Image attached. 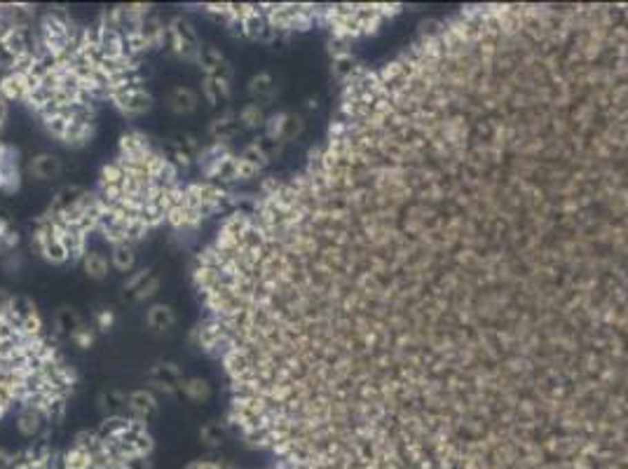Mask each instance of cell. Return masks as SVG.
I'll list each match as a JSON object with an SVG mask.
<instances>
[{
    "mask_svg": "<svg viewBox=\"0 0 628 469\" xmlns=\"http://www.w3.org/2000/svg\"><path fill=\"white\" fill-rule=\"evenodd\" d=\"M66 366L38 312L0 310V420L14 406H43Z\"/></svg>",
    "mask_w": 628,
    "mask_h": 469,
    "instance_id": "obj_1",
    "label": "cell"
},
{
    "mask_svg": "<svg viewBox=\"0 0 628 469\" xmlns=\"http://www.w3.org/2000/svg\"><path fill=\"white\" fill-rule=\"evenodd\" d=\"M167 47L176 59L195 64L202 40H199L195 26L186 17H171L167 23Z\"/></svg>",
    "mask_w": 628,
    "mask_h": 469,
    "instance_id": "obj_2",
    "label": "cell"
},
{
    "mask_svg": "<svg viewBox=\"0 0 628 469\" xmlns=\"http://www.w3.org/2000/svg\"><path fill=\"white\" fill-rule=\"evenodd\" d=\"M108 101L122 113L124 117H132V120L150 113L153 106H155V99H153V94L144 87V82L132 85V87H124V90L110 94Z\"/></svg>",
    "mask_w": 628,
    "mask_h": 469,
    "instance_id": "obj_3",
    "label": "cell"
},
{
    "mask_svg": "<svg viewBox=\"0 0 628 469\" xmlns=\"http://www.w3.org/2000/svg\"><path fill=\"white\" fill-rule=\"evenodd\" d=\"M148 380H150V385L155 390L164 392L167 396H174L176 392H181V385L186 378H183L179 364H174V361H157L148 371Z\"/></svg>",
    "mask_w": 628,
    "mask_h": 469,
    "instance_id": "obj_4",
    "label": "cell"
},
{
    "mask_svg": "<svg viewBox=\"0 0 628 469\" xmlns=\"http://www.w3.org/2000/svg\"><path fill=\"white\" fill-rule=\"evenodd\" d=\"M202 94L211 106H218L221 101L233 97V66H223L218 73L204 75L202 78Z\"/></svg>",
    "mask_w": 628,
    "mask_h": 469,
    "instance_id": "obj_5",
    "label": "cell"
},
{
    "mask_svg": "<svg viewBox=\"0 0 628 469\" xmlns=\"http://www.w3.org/2000/svg\"><path fill=\"white\" fill-rule=\"evenodd\" d=\"M124 408H127L129 418L144 420V423H150V420L159 413L157 396L153 394L150 390H134V392H129Z\"/></svg>",
    "mask_w": 628,
    "mask_h": 469,
    "instance_id": "obj_6",
    "label": "cell"
},
{
    "mask_svg": "<svg viewBox=\"0 0 628 469\" xmlns=\"http://www.w3.org/2000/svg\"><path fill=\"white\" fill-rule=\"evenodd\" d=\"M26 174L35 181H52L63 174V160L55 153H38L26 162Z\"/></svg>",
    "mask_w": 628,
    "mask_h": 469,
    "instance_id": "obj_7",
    "label": "cell"
},
{
    "mask_svg": "<svg viewBox=\"0 0 628 469\" xmlns=\"http://www.w3.org/2000/svg\"><path fill=\"white\" fill-rule=\"evenodd\" d=\"M45 427H50V420H47V415L40 408L35 406L19 408V413H17V430H19L21 437L35 439L43 434Z\"/></svg>",
    "mask_w": 628,
    "mask_h": 469,
    "instance_id": "obj_8",
    "label": "cell"
},
{
    "mask_svg": "<svg viewBox=\"0 0 628 469\" xmlns=\"http://www.w3.org/2000/svg\"><path fill=\"white\" fill-rule=\"evenodd\" d=\"M239 120H237V111L235 108H225L221 113V117H216L209 124V136L216 144H230L237 134H239Z\"/></svg>",
    "mask_w": 628,
    "mask_h": 469,
    "instance_id": "obj_9",
    "label": "cell"
},
{
    "mask_svg": "<svg viewBox=\"0 0 628 469\" xmlns=\"http://www.w3.org/2000/svg\"><path fill=\"white\" fill-rule=\"evenodd\" d=\"M167 108L176 115H188V113H195L199 106V94L193 90V87L179 85L174 90L167 92Z\"/></svg>",
    "mask_w": 628,
    "mask_h": 469,
    "instance_id": "obj_10",
    "label": "cell"
},
{
    "mask_svg": "<svg viewBox=\"0 0 628 469\" xmlns=\"http://www.w3.org/2000/svg\"><path fill=\"white\" fill-rule=\"evenodd\" d=\"M146 324L157 334H167L179 324V314L167 303H155V305H150L146 310Z\"/></svg>",
    "mask_w": 628,
    "mask_h": 469,
    "instance_id": "obj_11",
    "label": "cell"
},
{
    "mask_svg": "<svg viewBox=\"0 0 628 469\" xmlns=\"http://www.w3.org/2000/svg\"><path fill=\"white\" fill-rule=\"evenodd\" d=\"M248 94H251V99L260 104L265 108V106L270 104V101H275L277 97V85H275V78L268 73V70H260V73L253 75L251 80H248Z\"/></svg>",
    "mask_w": 628,
    "mask_h": 469,
    "instance_id": "obj_12",
    "label": "cell"
},
{
    "mask_svg": "<svg viewBox=\"0 0 628 469\" xmlns=\"http://www.w3.org/2000/svg\"><path fill=\"white\" fill-rule=\"evenodd\" d=\"M82 268H85V275L90 277L94 282H104L106 277L110 275V258L106 256L104 251H99V249H92V251L85 253V258L80 260Z\"/></svg>",
    "mask_w": 628,
    "mask_h": 469,
    "instance_id": "obj_13",
    "label": "cell"
},
{
    "mask_svg": "<svg viewBox=\"0 0 628 469\" xmlns=\"http://www.w3.org/2000/svg\"><path fill=\"white\" fill-rule=\"evenodd\" d=\"M195 64L199 66V70H202L204 75H213V73H218L223 66H228V59H225V55L218 47H213V45H202L199 47V52H197V59H195Z\"/></svg>",
    "mask_w": 628,
    "mask_h": 469,
    "instance_id": "obj_14",
    "label": "cell"
},
{
    "mask_svg": "<svg viewBox=\"0 0 628 469\" xmlns=\"http://www.w3.org/2000/svg\"><path fill=\"white\" fill-rule=\"evenodd\" d=\"M237 120H239L242 129H251V132H258V129L265 127V120H268V113L260 104L251 101V104H244L239 111H237Z\"/></svg>",
    "mask_w": 628,
    "mask_h": 469,
    "instance_id": "obj_15",
    "label": "cell"
},
{
    "mask_svg": "<svg viewBox=\"0 0 628 469\" xmlns=\"http://www.w3.org/2000/svg\"><path fill=\"white\" fill-rule=\"evenodd\" d=\"M80 326H85V322H82V314L75 310V307H59L57 310V314H55V334L57 336H73L75 331L80 329Z\"/></svg>",
    "mask_w": 628,
    "mask_h": 469,
    "instance_id": "obj_16",
    "label": "cell"
},
{
    "mask_svg": "<svg viewBox=\"0 0 628 469\" xmlns=\"http://www.w3.org/2000/svg\"><path fill=\"white\" fill-rule=\"evenodd\" d=\"M136 265V253H134V245H115L110 251V268L122 272V275H129Z\"/></svg>",
    "mask_w": 628,
    "mask_h": 469,
    "instance_id": "obj_17",
    "label": "cell"
},
{
    "mask_svg": "<svg viewBox=\"0 0 628 469\" xmlns=\"http://www.w3.org/2000/svg\"><path fill=\"white\" fill-rule=\"evenodd\" d=\"M181 392L190 401H197L199 403V401H206L211 396V385H209V380H206V378L195 376V378H186V380H183Z\"/></svg>",
    "mask_w": 628,
    "mask_h": 469,
    "instance_id": "obj_18",
    "label": "cell"
},
{
    "mask_svg": "<svg viewBox=\"0 0 628 469\" xmlns=\"http://www.w3.org/2000/svg\"><path fill=\"white\" fill-rule=\"evenodd\" d=\"M251 144L258 148L260 155L268 160V164L275 162V160H279L282 153H284V144H282V141H275V139H270V136H265V134H258L256 139L251 141Z\"/></svg>",
    "mask_w": 628,
    "mask_h": 469,
    "instance_id": "obj_19",
    "label": "cell"
},
{
    "mask_svg": "<svg viewBox=\"0 0 628 469\" xmlns=\"http://www.w3.org/2000/svg\"><path fill=\"white\" fill-rule=\"evenodd\" d=\"M199 439L206 443V446L216 448L223 443L225 439V425H221L218 420H211V423H206L202 430H199Z\"/></svg>",
    "mask_w": 628,
    "mask_h": 469,
    "instance_id": "obj_20",
    "label": "cell"
},
{
    "mask_svg": "<svg viewBox=\"0 0 628 469\" xmlns=\"http://www.w3.org/2000/svg\"><path fill=\"white\" fill-rule=\"evenodd\" d=\"M159 287H162V280H159L157 275H150L148 280L141 284L139 289L134 291L132 296H129V300H134V303H146V300H153L155 298V294L159 291Z\"/></svg>",
    "mask_w": 628,
    "mask_h": 469,
    "instance_id": "obj_21",
    "label": "cell"
},
{
    "mask_svg": "<svg viewBox=\"0 0 628 469\" xmlns=\"http://www.w3.org/2000/svg\"><path fill=\"white\" fill-rule=\"evenodd\" d=\"M127 394H129V392H120V390H104L101 394H99V401H101V403H99V406H101L104 411H106V408H108V415H112V413H110L112 408H120V406H124V403H127Z\"/></svg>",
    "mask_w": 628,
    "mask_h": 469,
    "instance_id": "obj_22",
    "label": "cell"
},
{
    "mask_svg": "<svg viewBox=\"0 0 628 469\" xmlns=\"http://www.w3.org/2000/svg\"><path fill=\"white\" fill-rule=\"evenodd\" d=\"M150 275H153L150 268H141V270H136V272H129L127 280H124V284H122V296H124V298H129V296H132L134 291L139 289L141 284H144Z\"/></svg>",
    "mask_w": 628,
    "mask_h": 469,
    "instance_id": "obj_23",
    "label": "cell"
},
{
    "mask_svg": "<svg viewBox=\"0 0 628 469\" xmlns=\"http://www.w3.org/2000/svg\"><path fill=\"white\" fill-rule=\"evenodd\" d=\"M260 169L258 164H253L251 160H246V157H242V155H237V181H253V179H258L260 176Z\"/></svg>",
    "mask_w": 628,
    "mask_h": 469,
    "instance_id": "obj_24",
    "label": "cell"
},
{
    "mask_svg": "<svg viewBox=\"0 0 628 469\" xmlns=\"http://www.w3.org/2000/svg\"><path fill=\"white\" fill-rule=\"evenodd\" d=\"M70 341H73L78 347L87 350V347H92V345H94V331L90 329V326H80V329L75 331L73 336H70Z\"/></svg>",
    "mask_w": 628,
    "mask_h": 469,
    "instance_id": "obj_25",
    "label": "cell"
},
{
    "mask_svg": "<svg viewBox=\"0 0 628 469\" xmlns=\"http://www.w3.org/2000/svg\"><path fill=\"white\" fill-rule=\"evenodd\" d=\"M112 322H115V314H112V310H99L97 312V329L99 331H108L112 326Z\"/></svg>",
    "mask_w": 628,
    "mask_h": 469,
    "instance_id": "obj_26",
    "label": "cell"
},
{
    "mask_svg": "<svg viewBox=\"0 0 628 469\" xmlns=\"http://www.w3.org/2000/svg\"><path fill=\"white\" fill-rule=\"evenodd\" d=\"M17 458H19V453H12V450L0 446V469H12Z\"/></svg>",
    "mask_w": 628,
    "mask_h": 469,
    "instance_id": "obj_27",
    "label": "cell"
},
{
    "mask_svg": "<svg viewBox=\"0 0 628 469\" xmlns=\"http://www.w3.org/2000/svg\"><path fill=\"white\" fill-rule=\"evenodd\" d=\"M186 469H225L221 460H193Z\"/></svg>",
    "mask_w": 628,
    "mask_h": 469,
    "instance_id": "obj_28",
    "label": "cell"
},
{
    "mask_svg": "<svg viewBox=\"0 0 628 469\" xmlns=\"http://www.w3.org/2000/svg\"><path fill=\"white\" fill-rule=\"evenodd\" d=\"M10 101L8 99H3L0 97V129L5 127V122H8V115H10Z\"/></svg>",
    "mask_w": 628,
    "mask_h": 469,
    "instance_id": "obj_29",
    "label": "cell"
},
{
    "mask_svg": "<svg viewBox=\"0 0 628 469\" xmlns=\"http://www.w3.org/2000/svg\"><path fill=\"white\" fill-rule=\"evenodd\" d=\"M12 230H14V228H12V225H10L8 218H5V216H0V245H3V240H5V237H8V235L12 233Z\"/></svg>",
    "mask_w": 628,
    "mask_h": 469,
    "instance_id": "obj_30",
    "label": "cell"
},
{
    "mask_svg": "<svg viewBox=\"0 0 628 469\" xmlns=\"http://www.w3.org/2000/svg\"><path fill=\"white\" fill-rule=\"evenodd\" d=\"M0 26H3V8H0Z\"/></svg>",
    "mask_w": 628,
    "mask_h": 469,
    "instance_id": "obj_31",
    "label": "cell"
}]
</instances>
